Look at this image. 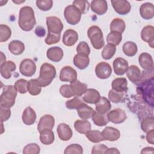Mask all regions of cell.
I'll use <instances>...</instances> for the list:
<instances>
[{
    "label": "cell",
    "mask_w": 154,
    "mask_h": 154,
    "mask_svg": "<svg viewBox=\"0 0 154 154\" xmlns=\"http://www.w3.org/2000/svg\"><path fill=\"white\" fill-rule=\"evenodd\" d=\"M116 51V46L111 45L107 44L104 46L102 52V57L104 60H109L111 59L115 54Z\"/></svg>",
    "instance_id": "ab89813d"
},
{
    "label": "cell",
    "mask_w": 154,
    "mask_h": 154,
    "mask_svg": "<svg viewBox=\"0 0 154 154\" xmlns=\"http://www.w3.org/2000/svg\"><path fill=\"white\" fill-rule=\"evenodd\" d=\"M18 24L19 27L25 31L32 30L36 24L33 9L29 6L22 7L19 11Z\"/></svg>",
    "instance_id": "6da1fadb"
},
{
    "label": "cell",
    "mask_w": 154,
    "mask_h": 154,
    "mask_svg": "<svg viewBox=\"0 0 154 154\" xmlns=\"http://www.w3.org/2000/svg\"><path fill=\"white\" fill-rule=\"evenodd\" d=\"M36 113L35 111L30 106L26 107L22 113V121L26 125H31L34 124L36 120Z\"/></svg>",
    "instance_id": "d4e9b609"
},
{
    "label": "cell",
    "mask_w": 154,
    "mask_h": 154,
    "mask_svg": "<svg viewBox=\"0 0 154 154\" xmlns=\"http://www.w3.org/2000/svg\"><path fill=\"white\" fill-rule=\"evenodd\" d=\"M36 5L40 10L48 11L52 8L53 1L52 0H37Z\"/></svg>",
    "instance_id": "681fc988"
},
{
    "label": "cell",
    "mask_w": 154,
    "mask_h": 154,
    "mask_svg": "<svg viewBox=\"0 0 154 154\" xmlns=\"http://www.w3.org/2000/svg\"><path fill=\"white\" fill-rule=\"evenodd\" d=\"M91 10L98 15L104 14L108 10V4L105 0H93L90 5Z\"/></svg>",
    "instance_id": "d6986e66"
},
{
    "label": "cell",
    "mask_w": 154,
    "mask_h": 154,
    "mask_svg": "<svg viewBox=\"0 0 154 154\" xmlns=\"http://www.w3.org/2000/svg\"><path fill=\"white\" fill-rule=\"evenodd\" d=\"M27 89L31 95L37 96L42 91V85L37 79H31L28 81Z\"/></svg>",
    "instance_id": "836d02e7"
},
{
    "label": "cell",
    "mask_w": 154,
    "mask_h": 154,
    "mask_svg": "<svg viewBox=\"0 0 154 154\" xmlns=\"http://www.w3.org/2000/svg\"><path fill=\"white\" fill-rule=\"evenodd\" d=\"M108 147L103 144H99L95 145L92 148L91 153L92 154H102L105 153V151L107 150Z\"/></svg>",
    "instance_id": "11a10c76"
},
{
    "label": "cell",
    "mask_w": 154,
    "mask_h": 154,
    "mask_svg": "<svg viewBox=\"0 0 154 154\" xmlns=\"http://www.w3.org/2000/svg\"><path fill=\"white\" fill-rule=\"evenodd\" d=\"M76 52L79 54L88 55L90 53V49L85 42H81L76 47Z\"/></svg>",
    "instance_id": "816d5d0a"
},
{
    "label": "cell",
    "mask_w": 154,
    "mask_h": 154,
    "mask_svg": "<svg viewBox=\"0 0 154 154\" xmlns=\"http://www.w3.org/2000/svg\"><path fill=\"white\" fill-rule=\"evenodd\" d=\"M141 39L149 43V45L153 48L154 45V28L151 25L144 26L141 32Z\"/></svg>",
    "instance_id": "9a60e30c"
},
{
    "label": "cell",
    "mask_w": 154,
    "mask_h": 154,
    "mask_svg": "<svg viewBox=\"0 0 154 154\" xmlns=\"http://www.w3.org/2000/svg\"><path fill=\"white\" fill-rule=\"evenodd\" d=\"M46 56L52 61L59 62L63 57V51L60 47H51L47 50Z\"/></svg>",
    "instance_id": "44dd1931"
},
{
    "label": "cell",
    "mask_w": 154,
    "mask_h": 154,
    "mask_svg": "<svg viewBox=\"0 0 154 154\" xmlns=\"http://www.w3.org/2000/svg\"><path fill=\"white\" fill-rule=\"evenodd\" d=\"M46 25L48 33L61 34L63 29V24L61 20L56 16H49L46 17Z\"/></svg>",
    "instance_id": "8992f818"
},
{
    "label": "cell",
    "mask_w": 154,
    "mask_h": 154,
    "mask_svg": "<svg viewBox=\"0 0 154 154\" xmlns=\"http://www.w3.org/2000/svg\"><path fill=\"white\" fill-rule=\"evenodd\" d=\"M109 28L111 32H118L122 34L125 29L126 24L123 19L115 18L111 21Z\"/></svg>",
    "instance_id": "e575fe53"
},
{
    "label": "cell",
    "mask_w": 154,
    "mask_h": 154,
    "mask_svg": "<svg viewBox=\"0 0 154 154\" xmlns=\"http://www.w3.org/2000/svg\"><path fill=\"white\" fill-rule=\"evenodd\" d=\"M0 114H1V122L3 123L7 121L11 116V111L10 108H6L1 106L0 108Z\"/></svg>",
    "instance_id": "db71d44e"
},
{
    "label": "cell",
    "mask_w": 154,
    "mask_h": 154,
    "mask_svg": "<svg viewBox=\"0 0 154 154\" xmlns=\"http://www.w3.org/2000/svg\"><path fill=\"white\" fill-rule=\"evenodd\" d=\"M90 63L88 55L77 54L73 58V64L79 69L83 70L88 67Z\"/></svg>",
    "instance_id": "484cf974"
},
{
    "label": "cell",
    "mask_w": 154,
    "mask_h": 154,
    "mask_svg": "<svg viewBox=\"0 0 154 154\" xmlns=\"http://www.w3.org/2000/svg\"><path fill=\"white\" fill-rule=\"evenodd\" d=\"M55 125L54 117L49 114L42 116L37 125V130L41 132L45 129H52Z\"/></svg>",
    "instance_id": "4fadbf2b"
},
{
    "label": "cell",
    "mask_w": 154,
    "mask_h": 154,
    "mask_svg": "<svg viewBox=\"0 0 154 154\" xmlns=\"http://www.w3.org/2000/svg\"><path fill=\"white\" fill-rule=\"evenodd\" d=\"M87 35L93 47L96 49H100L105 45L102 30L97 26H90L87 31Z\"/></svg>",
    "instance_id": "277c9868"
},
{
    "label": "cell",
    "mask_w": 154,
    "mask_h": 154,
    "mask_svg": "<svg viewBox=\"0 0 154 154\" xmlns=\"http://www.w3.org/2000/svg\"><path fill=\"white\" fill-rule=\"evenodd\" d=\"M75 130L82 134H86L91 130V124L87 120H77L74 123Z\"/></svg>",
    "instance_id": "1f68e13d"
},
{
    "label": "cell",
    "mask_w": 154,
    "mask_h": 154,
    "mask_svg": "<svg viewBox=\"0 0 154 154\" xmlns=\"http://www.w3.org/2000/svg\"><path fill=\"white\" fill-rule=\"evenodd\" d=\"M122 40V35L118 32H111L106 37V42L108 44L114 46L119 45Z\"/></svg>",
    "instance_id": "f35d334b"
},
{
    "label": "cell",
    "mask_w": 154,
    "mask_h": 154,
    "mask_svg": "<svg viewBox=\"0 0 154 154\" xmlns=\"http://www.w3.org/2000/svg\"><path fill=\"white\" fill-rule=\"evenodd\" d=\"M70 85L74 93L75 96L77 97H79L84 94L85 91L87 89V85L86 84L82 83L77 79L73 82H70Z\"/></svg>",
    "instance_id": "f546056e"
},
{
    "label": "cell",
    "mask_w": 154,
    "mask_h": 154,
    "mask_svg": "<svg viewBox=\"0 0 154 154\" xmlns=\"http://www.w3.org/2000/svg\"><path fill=\"white\" fill-rule=\"evenodd\" d=\"M57 132L58 136L62 141L69 140L73 135L72 130L70 126L66 123H60L57 127Z\"/></svg>",
    "instance_id": "e0dca14e"
},
{
    "label": "cell",
    "mask_w": 154,
    "mask_h": 154,
    "mask_svg": "<svg viewBox=\"0 0 154 154\" xmlns=\"http://www.w3.org/2000/svg\"><path fill=\"white\" fill-rule=\"evenodd\" d=\"M17 90L14 86L11 85H5L2 89V93L0 96L1 106L10 108L14 103L17 96Z\"/></svg>",
    "instance_id": "3957f363"
},
{
    "label": "cell",
    "mask_w": 154,
    "mask_h": 154,
    "mask_svg": "<svg viewBox=\"0 0 154 154\" xmlns=\"http://www.w3.org/2000/svg\"><path fill=\"white\" fill-rule=\"evenodd\" d=\"M27 85L28 81L24 79H19L16 81L14 84L16 89L19 93L21 94H25L28 91Z\"/></svg>",
    "instance_id": "7dc6e473"
},
{
    "label": "cell",
    "mask_w": 154,
    "mask_h": 154,
    "mask_svg": "<svg viewBox=\"0 0 154 154\" xmlns=\"http://www.w3.org/2000/svg\"><path fill=\"white\" fill-rule=\"evenodd\" d=\"M106 117L108 121L115 124L122 123L127 119L125 111L121 108H116L110 111Z\"/></svg>",
    "instance_id": "ba28073f"
},
{
    "label": "cell",
    "mask_w": 154,
    "mask_h": 154,
    "mask_svg": "<svg viewBox=\"0 0 154 154\" xmlns=\"http://www.w3.org/2000/svg\"><path fill=\"white\" fill-rule=\"evenodd\" d=\"M112 64L114 73L119 76L124 75L128 68V63L127 60L122 57L116 58L114 60Z\"/></svg>",
    "instance_id": "5bb4252c"
},
{
    "label": "cell",
    "mask_w": 154,
    "mask_h": 154,
    "mask_svg": "<svg viewBox=\"0 0 154 154\" xmlns=\"http://www.w3.org/2000/svg\"><path fill=\"white\" fill-rule=\"evenodd\" d=\"M11 35V31L9 26L6 25L1 24L0 25V42H4L7 41Z\"/></svg>",
    "instance_id": "60d3db41"
},
{
    "label": "cell",
    "mask_w": 154,
    "mask_h": 154,
    "mask_svg": "<svg viewBox=\"0 0 154 154\" xmlns=\"http://www.w3.org/2000/svg\"><path fill=\"white\" fill-rule=\"evenodd\" d=\"M82 103H84L83 100L79 97L76 96L74 98L66 101V106L70 109H76Z\"/></svg>",
    "instance_id": "c3c4849f"
},
{
    "label": "cell",
    "mask_w": 154,
    "mask_h": 154,
    "mask_svg": "<svg viewBox=\"0 0 154 154\" xmlns=\"http://www.w3.org/2000/svg\"><path fill=\"white\" fill-rule=\"evenodd\" d=\"M126 75L128 79L135 84H139L141 81V72L139 67L137 66L131 65L128 67L126 71Z\"/></svg>",
    "instance_id": "2e32d148"
},
{
    "label": "cell",
    "mask_w": 154,
    "mask_h": 154,
    "mask_svg": "<svg viewBox=\"0 0 154 154\" xmlns=\"http://www.w3.org/2000/svg\"><path fill=\"white\" fill-rule=\"evenodd\" d=\"M111 108L110 101L105 97H100L99 101L96 103V109L97 112L101 114H106Z\"/></svg>",
    "instance_id": "f1b7e54d"
},
{
    "label": "cell",
    "mask_w": 154,
    "mask_h": 154,
    "mask_svg": "<svg viewBox=\"0 0 154 154\" xmlns=\"http://www.w3.org/2000/svg\"><path fill=\"white\" fill-rule=\"evenodd\" d=\"M35 33L38 37H43L45 35V30L42 26H37L35 30Z\"/></svg>",
    "instance_id": "6f0895ef"
},
{
    "label": "cell",
    "mask_w": 154,
    "mask_h": 154,
    "mask_svg": "<svg viewBox=\"0 0 154 154\" xmlns=\"http://www.w3.org/2000/svg\"><path fill=\"white\" fill-rule=\"evenodd\" d=\"M85 136L90 141L94 143H99L104 140L102 132L97 130H90L85 134Z\"/></svg>",
    "instance_id": "74e56055"
},
{
    "label": "cell",
    "mask_w": 154,
    "mask_h": 154,
    "mask_svg": "<svg viewBox=\"0 0 154 154\" xmlns=\"http://www.w3.org/2000/svg\"><path fill=\"white\" fill-rule=\"evenodd\" d=\"M10 52L16 55H20L25 50V45L23 42L19 40H13L8 46Z\"/></svg>",
    "instance_id": "4dcf8cb0"
},
{
    "label": "cell",
    "mask_w": 154,
    "mask_h": 154,
    "mask_svg": "<svg viewBox=\"0 0 154 154\" xmlns=\"http://www.w3.org/2000/svg\"><path fill=\"white\" fill-rule=\"evenodd\" d=\"M25 0H24V1H19H19H13V2H14V3H16V4H19V3L20 4V3H22V2H25Z\"/></svg>",
    "instance_id": "6125c7cd"
},
{
    "label": "cell",
    "mask_w": 154,
    "mask_h": 154,
    "mask_svg": "<svg viewBox=\"0 0 154 154\" xmlns=\"http://www.w3.org/2000/svg\"><path fill=\"white\" fill-rule=\"evenodd\" d=\"M140 13L141 16L146 19H152L154 16V7L150 2H146L140 6Z\"/></svg>",
    "instance_id": "603a6c76"
},
{
    "label": "cell",
    "mask_w": 154,
    "mask_h": 154,
    "mask_svg": "<svg viewBox=\"0 0 154 154\" xmlns=\"http://www.w3.org/2000/svg\"><path fill=\"white\" fill-rule=\"evenodd\" d=\"M111 73L112 68L108 63L100 62L95 67V73L99 79H107L111 76Z\"/></svg>",
    "instance_id": "30bf717a"
},
{
    "label": "cell",
    "mask_w": 154,
    "mask_h": 154,
    "mask_svg": "<svg viewBox=\"0 0 154 154\" xmlns=\"http://www.w3.org/2000/svg\"><path fill=\"white\" fill-rule=\"evenodd\" d=\"M0 72L2 76L5 79H9L11 76L12 72L16 69V64L12 61H6L0 66Z\"/></svg>",
    "instance_id": "cb8c5ba5"
},
{
    "label": "cell",
    "mask_w": 154,
    "mask_h": 154,
    "mask_svg": "<svg viewBox=\"0 0 154 154\" xmlns=\"http://www.w3.org/2000/svg\"><path fill=\"white\" fill-rule=\"evenodd\" d=\"M83 149L82 146L78 144H72L68 146L64 150V154H82Z\"/></svg>",
    "instance_id": "f6af8a7d"
},
{
    "label": "cell",
    "mask_w": 154,
    "mask_h": 154,
    "mask_svg": "<svg viewBox=\"0 0 154 154\" xmlns=\"http://www.w3.org/2000/svg\"><path fill=\"white\" fill-rule=\"evenodd\" d=\"M82 13L73 5H67L64 11V16L66 22L72 25L79 23L81 20Z\"/></svg>",
    "instance_id": "5b68a950"
},
{
    "label": "cell",
    "mask_w": 154,
    "mask_h": 154,
    "mask_svg": "<svg viewBox=\"0 0 154 154\" xmlns=\"http://www.w3.org/2000/svg\"><path fill=\"white\" fill-rule=\"evenodd\" d=\"M40 142L45 145L51 144L55 140L54 133L52 129H45L40 132Z\"/></svg>",
    "instance_id": "d6a6232c"
},
{
    "label": "cell",
    "mask_w": 154,
    "mask_h": 154,
    "mask_svg": "<svg viewBox=\"0 0 154 154\" xmlns=\"http://www.w3.org/2000/svg\"><path fill=\"white\" fill-rule=\"evenodd\" d=\"M76 110L79 117L83 120H87L92 117L94 112V109L91 107L84 103H82Z\"/></svg>",
    "instance_id": "4316f807"
},
{
    "label": "cell",
    "mask_w": 154,
    "mask_h": 154,
    "mask_svg": "<svg viewBox=\"0 0 154 154\" xmlns=\"http://www.w3.org/2000/svg\"><path fill=\"white\" fill-rule=\"evenodd\" d=\"M154 122L153 117H147L144 119L141 123V128L143 132H147L153 129Z\"/></svg>",
    "instance_id": "7bdbcfd3"
},
{
    "label": "cell",
    "mask_w": 154,
    "mask_h": 154,
    "mask_svg": "<svg viewBox=\"0 0 154 154\" xmlns=\"http://www.w3.org/2000/svg\"><path fill=\"white\" fill-rule=\"evenodd\" d=\"M105 154H109V153H120V152L119 151L118 149H117L116 148H108L107 150L105 151Z\"/></svg>",
    "instance_id": "680465c9"
},
{
    "label": "cell",
    "mask_w": 154,
    "mask_h": 154,
    "mask_svg": "<svg viewBox=\"0 0 154 154\" xmlns=\"http://www.w3.org/2000/svg\"><path fill=\"white\" fill-rule=\"evenodd\" d=\"M92 120L93 123L98 126H105L109 122L105 114H101L97 111H94L92 116Z\"/></svg>",
    "instance_id": "8d00e7d4"
},
{
    "label": "cell",
    "mask_w": 154,
    "mask_h": 154,
    "mask_svg": "<svg viewBox=\"0 0 154 154\" xmlns=\"http://www.w3.org/2000/svg\"><path fill=\"white\" fill-rule=\"evenodd\" d=\"M122 50L126 55L128 57H133L137 54L138 48L134 42L128 41L123 44Z\"/></svg>",
    "instance_id": "d590c367"
},
{
    "label": "cell",
    "mask_w": 154,
    "mask_h": 154,
    "mask_svg": "<svg viewBox=\"0 0 154 154\" xmlns=\"http://www.w3.org/2000/svg\"><path fill=\"white\" fill-rule=\"evenodd\" d=\"M19 71L22 75L26 77H31L36 71L35 63L31 59H24L20 64Z\"/></svg>",
    "instance_id": "52a82bcc"
},
{
    "label": "cell",
    "mask_w": 154,
    "mask_h": 154,
    "mask_svg": "<svg viewBox=\"0 0 154 154\" xmlns=\"http://www.w3.org/2000/svg\"><path fill=\"white\" fill-rule=\"evenodd\" d=\"M111 2L115 11L120 15L127 14L131 11V4L126 0H111Z\"/></svg>",
    "instance_id": "9c48e42d"
},
{
    "label": "cell",
    "mask_w": 154,
    "mask_h": 154,
    "mask_svg": "<svg viewBox=\"0 0 154 154\" xmlns=\"http://www.w3.org/2000/svg\"><path fill=\"white\" fill-rule=\"evenodd\" d=\"M154 129H151L149 131H148L147 132V135H146V140L147 141V142L151 144H154Z\"/></svg>",
    "instance_id": "9f6ffc18"
},
{
    "label": "cell",
    "mask_w": 154,
    "mask_h": 154,
    "mask_svg": "<svg viewBox=\"0 0 154 154\" xmlns=\"http://www.w3.org/2000/svg\"><path fill=\"white\" fill-rule=\"evenodd\" d=\"M112 89L118 92H126L128 91V81L125 78H117L112 81Z\"/></svg>",
    "instance_id": "83f0119b"
},
{
    "label": "cell",
    "mask_w": 154,
    "mask_h": 154,
    "mask_svg": "<svg viewBox=\"0 0 154 154\" xmlns=\"http://www.w3.org/2000/svg\"><path fill=\"white\" fill-rule=\"evenodd\" d=\"M153 147H146L142 149L141 153H153Z\"/></svg>",
    "instance_id": "91938a15"
},
{
    "label": "cell",
    "mask_w": 154,
    "mask_h": 154,
    "mask_svg": "<svg viewBox=\"0 0 154 154\" xmlns=\"http://www.w3.org/2000/svg\"><path fill=\"white\" fill-rule=\"evenodd\" d=\"M24 154H38L40 152V147L36 143H31L25 146L23 149Z\"/></svg>",
    "instance_id": "bcb514c9"
},
{
    "label": "cell",
    "mask_w": 154,
    "mask_h": 154,
    "mask_svg": "<svg viewBox=\"0 0 154 154\" xmlns=\"http://www.w3.org/2000/svg\"><path fill=\"white\" fill-rule=\"evenodd\" d=\"M60 94L66 98H70L72 96H75L70 85L68 84L62 85L60 88Z\"/></svg>",
    "instance_id": "f907efd6"
},
{
    "label": "cell",
    "mask_w": 154,
    "mask_h": 154,
    "mask_svg": "<svg viewBox=\"0 0 154 154\" xmlns=\"http://www.w3.org/2000/svg\"><path fill=\"white\" fill-rule=\"evenodd\" d=\"M108 98L109 101L117 103L122 102L123 100L124 93L123 92H118L113 89H111L108 93Z\"/></svg>",
    "instance_id": "b9f144b4"
},
{
    "label": "cell",
    "mask_w": 154,
    "mask_h": 154,
    "mask_svg": "<svg viewBox=\"0 0 154 154\" xmlns=\"http://www.w3.org/2000/svg\"><path fill=\"white\" fill-rule=\"evenodd\" d=\"M78 40V34L72 29H67L63 35V43L67 46H73Z\"/></svg>",
    "instance_id": "ac0fdd59"
},
{
    "label": "cell",
    "mask_w": 154,
    "mask_h": 154,
    "mask_svg": "<svg viewBox=\"0 0 154 154\" xmlns=\"http://www.w3.org/2000/svg\"><path fill=\"white\" fill-rule=\"evenodd\" d=\"M138 62L145 71L153 70V60L150 54L147 52L141 53L138 57Z\"/></svg>",
    "instance_id": "7c38bea8"
},
{
    "label": "cell",
    "mask_w": 154,
    "mask_h": 154,
    "mask_svg": "<svg viewBox=\"0 0 154 154\" xmlns=\"http://www.w3.org/2000/svg\"><path fill=\"white\" fill-rule=\"evenodd\" d=\"M102 136L104 140H107L109 141H117L120 137V131L113 127L107 126L102 132Z\"/></svg>",
    "instance_id": "ffe728a7"
},
{
    "label": "cell",
    "mask_w": 154,
    "mask_h": 154,
    "mask_svg": "<svg viewBox=\"0 0 154 154\" xmlns=\"http://www.w3.org/2000/svg\"><path fill=\"white\" fill-rule=\"evenodd\" d=\"M73 5L77 8L82 14L87 11L90 7L88 1L84 0H75L73 2Z\"/></svg>",
    "instance_id": "ee69618b"
},
{
    "label": "cell",
    "mask_w": 154,
    "mask_h": 154,
    "mask_svg": "<svg viewBox=\"0 0 154 154\" xmlns=\"http://www.w3.org/2000/svg\"><path fill=\"white\" fill-rule=\"evenodd\" d=\"M56 76V69L55 67L48 63H43L40 69L39 76L37 78L42 87L49 85Z\"/></svg>",
    "instance_id": "7a4b0ae2"
},
{
    "label": "cell",
    "mask_w": 154,
    "mask_h": 154,
    "mask_svg": "<svg viewBox=\"0 0 154 154\" xmlns=\"http://www.w3.org/2000/svg\"><path fill=\"white\" fill-rule=\"evenodd\" d=\"M6 62V58L5 56L4 55L3 52H1V65L3 64Z\"/></svg>",
    "instance_id": "94428289"
},
{
    "label": "cell",
    "mask_w": 154,
    "mask_h": 154,
    "mask_svg": "<svg viewBox=\"0 0 154 154\" xmlns=\"http://www.w3.org/2000/svg\"><path fill=\"white\" fill-rule=\"evenodd\" d=\"M100 98L99 91L93 88L87 89L83 96V100L88 103L96 104Z\"/></svg>",
    "instance_id": "7402d4cb"
},
{
    "label": "cell",
    "mask_w": 154,
    "mask_h": 154,
    "mask_svg": "<svg viewBox=\"0 0 154 154\" xmlns=\"http://www.w3.org/2000/svg\"><path fill=\"white\" fill-rule=\"evenodd\" d=\"M61 38V34H55L48 33L46 38H45V43L47 45H52L55 44L60 42Z\"/></svg>",
    "instance_id": "f5cc1de1"
},
{
    "label": "cell",
    "mask_w": 154,
    "mask_h": 154,
    "mask_svg": "<svg viewBox=\"0 0 154 154\" xmlns=\"http://www.w3.org/2000/svg\"><path fill=\"white\" fill-rule=\"evenodd\" d=\"M77 79L76 71L70 66L63 67L60 73V79L63 82H73Z\"/></svg>",
    "instance_id": "8fae6325"
}]
</instances>
